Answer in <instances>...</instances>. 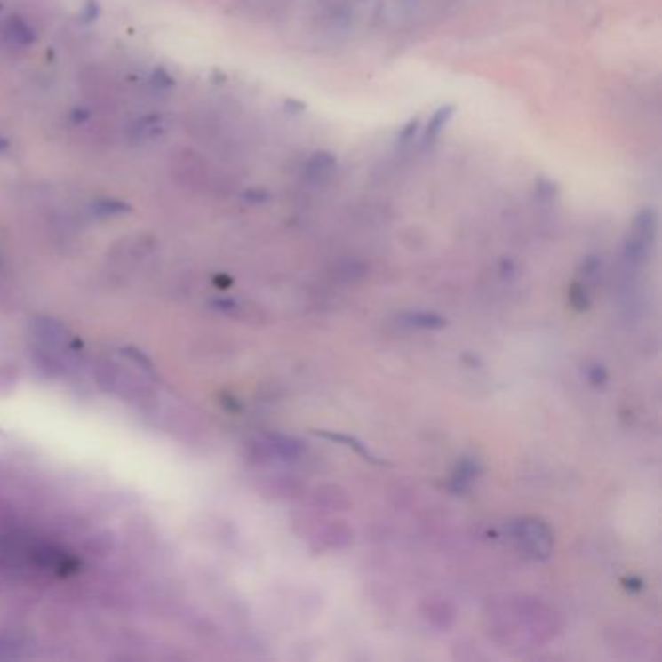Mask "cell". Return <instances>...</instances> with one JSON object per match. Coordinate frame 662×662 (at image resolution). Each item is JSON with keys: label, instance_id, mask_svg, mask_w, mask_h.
<instances>
[{"label": "cell", "instance_id": "1", "mask_svg": "<svg viewBox=\"0 0 662 662\" xmlns=\"http://www.w3.org/2000/svg\"><path fill=\"white\" fill-rule=\"evenodd\" d=\"M655 226H657L655 212L653 210H645V212L637 218L632 235H629V253L632 255L645 253L649 243L655 237Z\"/></svg>", "mask_w": 662, "mask_h": 662}, {"label": "cell", "instance_id": "2", "mask_svg": "<svg viewBox=\"0 0 662 662\" xmlns=\"http://www.w3.org/2000/svg\"><path fill=\"white\" fill-rule=\"evenodd\" d=\"M4 37L16 47H29L36 44V31L22 16H10L3 24Z\"/></svg>", "mask_w": 662, "mask_h": 662}, {"label": "cell", "instance_id": "3", "mask_svg": "<svg viewBox=\"0 0 662 662\" xmlns=\"http://www.w3.org/2000/svg\"><path fill=\"white\" fill-rule=\"evenodd\" d=\"M167 131V119L164 115H146L139 119L131 129L134 140H152Z\"/></svg>", "mask_w": 662, "mask_h": 662}, {"label": "cell", "instance_id": "4", "mask_svg": "<svg viewBox=\"0 0 662 662\" xmlns=\"http://www.w3.org/2000/svg\"><path fill=\"white\" fill-rule=\"evenodd\" d=\"M455 113V108L453 105H443V108H439L434 117L429 119L427 127L424 129V134H422V146L424 148H429V146H434V142L439 139V134L443 132V129L447 127V123L451 121V117H453Z\"/></svg>", "mask_w": 662, "mask_h": 662}, {"label": "cell", "instance_id": "5", "mask_svg": "<svg viewBox=\"0 0 662 662\" xmlns=\"http://www.w3.org/2000/svg\"><path fill=\"white\" fill-rule=\"evenodd\" d=\"M336 170V160L331 154L319 152L311 157V162L307 164V179L315 183L327 181V179L332 177Z\"/></svg>", "mask_w": 662, "mask_h": 662}, {"label": "cell", "instance_id": "6", "mask_svg": "<svg viewBox=\"0 0 662 662\" xmlns=\"http://www.w3.org/2000/svg\"><path fill=\"white\" fill-rule=\"evenodd\" d=\"M93 214L98 218H113V216H121L131 212V206L123 201H113V198H105V201L93 203L92 206Z\"/></svg>", "mask_w": 662, "mask_h": 662}, {"label": "cell", "instance_id": "7", "mask_svg": "<svg viewBox=\"0 0 662 662\" xmlns=\"http://www.w3.org/2000/svg\"><path fill=\"white\" fill-rule=\"evenodd\" d=\"M152 84L156 88H162V90H170L173 84H175V78L167 72L165 68H156L154 75H152Z\"/></svg>", "mask_w": 662, "mask_h": 662}, {"label": "cell", "instance_id": "8", "mask_svg": "<svg viewBox=\"0 0 662 662\" xmlns=\"http://www.w3.org/2000/svg\"><path fill=\"white\" fill-rule=\"evenodd\" d=\"M98 18H100L98 0H86V4H84L82 12H80V20L84 24H92V22H96Z\"/></svg>", "mask_w": 662, "mask_h": 662}, {"label": "cell", "instance_id": "9", "mask_svg": "<svg viewBox=\"0 0 662 662\" xmlns=\"http://www.w3.org/2000/svg\"><path fill=\"white\" fill-rule=\"evenodd\" d=\"M418 129H419V121H418V119L410 121V123L406 124V127H404V131L401 132V140H398V142H401V144H410V142H414V136H416Z\"/></svg>", "mask_w": 662, "mask_h": 662}, {"label": "cell", "instance_id": "10", "mask_svg": "<svg viewBox=\"0 0 662 662\" xmlns=\"http://www.w3.org/2000/svg\"><path fill=\"white\" fill-rule=\"evenodd\" d=\"M90 117V113L86 109H75V113H72V119H75V123H84Z\"/></svg>", "mask_w": 662, "mask_h": 662}, {"label": "cell", "instance_id": "11", "mask_svg": "<svg viewBox=\"0 0 662 662\" xmlns=\"http://www.w3.org/2000/svg\"><path fill=\"white\" fill-rule=\"evenodd\" d=\"M267 196H268V195H259L257 191H255V193H247V198H249V201H265Z\"/></svg>", "mask_w": 662, "mask_h": 662}, {"label": "cell", "instance_id": "12", "mask_svg": "<svg viewBox=\"0 0 662 662\" xmlns=\"http://www.w3.org/2000/svg\"><path fill=\"white\" fill-rule=\"evenodd\" d=\"M8 146H10V142H8L6 139H3V136H0V154L6 152V150H8Z\"/></svg>", "mask_w": 662, "mask_h": 662}, {"label": "cell", "instance_id": "13", "mask_svg": "<svg viewBox=\"0 0 662 662\" xmlns=\"http://www.w3.org/2000/svg\"><path fill=\"white\" fill-rule=\"evenodd\" d=\"M0 10H3V4H0Z\"/></svg>", "mask_w": 662, "mask_h": 662}]
</instances>
